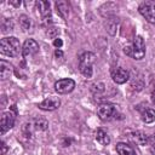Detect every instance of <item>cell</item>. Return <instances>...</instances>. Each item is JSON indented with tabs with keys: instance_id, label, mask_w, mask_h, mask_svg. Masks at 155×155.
<instances>
[{
	"instance_id": "1",
	"label": "cell",
	"mask_w": 155,
	"mask_h": 155,
	"mask_svg": "<svg viewBox=\"0 0 155 155\" xmlns=\"http://www.w3.org/2000/svg\"><path fill=\"white\" fill-rule=\"evenodd\" d=\"M124 52H125L128 57H131V58H133V59H137V61L142 59V58L144 57V54H145V44H144L143 38H142L140 35L134 36L132 44L125 46Z\"/></svg>"
},
{
	"instance_id": "2",
	"label": "cell",
	"mask_w": 155,
	"mask_h": 155,
	"mask_svg": "<svg viewBox=\"0 0 155 155\" xmlns=\"http://www.w3.org/2000/svg\"><path fill=\"white\" fill-rule=\"evenodd\" d=\"M22 51L21 44L17 38L15 36H7L1 39L0 41V52L8 57H16Z\"/></svg>"
},
{
	"instance_id": "3",
	"label": "cell",
	"mask_w": 155,
	"mask_h": 155,
	"mask_svg": "<svg viewBox=\"0 0 155 155\" xmlns=\"http://www.w3.org/2000/svg\"><path fill=\"white\" fill-rule=\"evenodd\" d=\"M96 61V56L92 52H84L79 57V69L85 78H91L93 74L92 65Z\"/></svg>"
},
{
	"instance_id": "4",
	"label": "cell",
	"mask_w": 155,
	"mask_h": 155,
	"mask_svg": "<svg viewBox=\"0 0 155 155\" xmlns=\"http://www.w3.org/2000/svg\"><path fill=\"white\" fill-rule=\"evenodd\" d=\"M139 12L149 23L155 24V1L148 0L142 2L139 6Z\"/></svg>"
},
{
	"instance_id": "5",
	"label": "cell",
	"mask_w": 155,
	"mask_h": 155,
	"mask_svg": "<svg viewBox=\"0 0 155 155\" xmlns=\"http://www.w3.org/2000/svg\"><path fill=\"white\" fill-rule=\"evenodd\" d=\"M15 120H16V113H13L12 110L2 113V115H1V121H0L1 134L6 133V131H8L10 128L13 127V125H15Z\"/></svg>"
},
{
	"instance_id": "6",
	"label": "cell",
	"mask_w": 155,
	"mask_h": 155,
	"mask_svg": "<svg viewBox=\"0 0 155 155\" xmlns=\"http://www.w3.org/2000/svg\"><path fill=\"white\" fill-rule=\"evenodd\" d=\"M74 87H75V81L71 79H61L54 84V90L59 94L69 93L74 90Z\"/></svg>"
},
{
	"instance_id": "7",
	"label": "cell",
	"mask_w": 155,
	"mask_h": 155,
	"mask_svg": "<svg viewBox=\"0 0 155 155\" xmlns=\"http://www.w3.org/2000/svg\"><path fill=\"white\" fill-rule=\"evenodd\" d=\"M59 105H61V101L58 97H48L39 104V109L45 110V111H52V110L58 109Z\"/></svg>"
},
{
	"instance_id": "8",
	"label": "cell",
	"mask_w": 155,
	"mask_h": 155,
	"mask_svg": "<svg viewBox=\"0 0 155 155\" xmlns=\"http://www.w3.org/2000/svg\"><path fill=\"white\" fill-rule=\"evenodd\" d=\"M97 114L102 120L110 119L115 114V107L110 103H102L97 108Z\"/></svg>"
},
{
	"instance_id": "9",
	"label": "cell",
	"mask_w": 155,
	"mask_h": 155,
	"mask_svg": "<svg viewBox=\"0 0 155 155\" xmlns=\"http://www.w3.org/2000/svg\"><path fill=\"white\" fill-rule=\"evenodd\" d=\"M39 51V44L33 39H27L22 46V54L24 57L33 56Z\"/></svg>"
},
{
	"instance_id": "10",
	"label": "cell",
	"mask_w": 155,
	"mask_h": 155,
	"mask_svg": "<svg viewBox=\"0 0 155 155\" xmlns=\"http://www.w3.org/2000/svg\"><path fill=\"white\" fill-rule=\"evenodd\" d=\"M111 79L115 84L122 85L130 79V73L124 68H116L111 71Z\"/></svg>"
},
{
	"instance_id": "11",
	"label": "cell",
	"mask_w": 155,
	"mask_h": 155,
	"mask_svg": "<svg viewBox=\"0 0 155 155\" xmlns=\"http://www.w3.org/2000/svg\"><path fill=\"white\" fill-rule=\"evenodd\" d=\"M35 5H36V10H38L39 15L44 19H47L51 16V5H50V1L39 0V1L35 2Z\"/></svg>"
},
{
	"instance_id": "12",
	"label": "cell",
	"mask_w": 155,
	"mask_h": 155,
	"mask_svg": "<svg viewBox=\"0 0 155 155\" xmlns=\"http://www.w3.org/2000/svg\"><path fill=\"white\" fill-rule=\"evenodd\" d=\"M128 138L133 143H136L138 145H145L148 143V136L145 133L140 132V131H133V132H131L128 134Z\"/></svg>"
},
{
	"instance_id": "13",
	"label": "cell",
	"mask_w": 155,
	"mask_h": 155,
	"mask_svg": "<svg viewBox=\"0 0 155 155\" xmlns=\"http://www.w3.org/2000/svg\"><path fill=\"white\" fill-rule=\"evenodd\" d=\"M12 73H13V67L8 62L1 59L0 61V78L2 80H5V79L10 78Z\"/></svg>"
},
{
	"instance_id": "14",
	"label": "cell",
	"mask_w": 155,
	"mask_h": 155,
	"mask_svg": "<svg viewBox=\"0 0 155 155\" xmlns=\"http://www.w3.org/2000/svg\"><path fill=\"white\" fill-rule=\"evenodd\" d=\"M116 151L119 155H137L134 149L126 143H117L116 144Z\"/></svg>"
},
{
	"instance_id": "15",
	"label": "cell",
	"mask_w": 155,
	"mask_h": 155,
	"mask_svg": "<svg viewBox=\"0 0 155 155\" xmlns=\"http://www.w3.org/2000/svg\"><path fill=\"white\" fill-rule=\"evenodd\" d=\"M56 10L58 12V15L62 17V18H67L68 13H69V5L67 1H57L56 2Z\"/></svg>"
},
{
	"instance_id": "16",
	"label": "cell",
	"mask_w": 155,
	"mask_h": 155,
	"mask_svg": "<svg viewBox=\"0 0 155 155\" xmlns=\"http://www.w3.org/2000/svg\"><path fill=\"white\" fill-rule=\"evenodd\" d=\"M96 139H97V142L101 143L102 145H108V144L110 143V137H109L108 133H107L104 130H102V128L97 130V132H96Z\"/></svg>"
},
{
	"instance_id": "17",
	"label": "cell",
	"mask_w": 155,
	"mask_h": 155,
	"mask_svg": "<svg viewBox=\"0 0 155 155\" xmlns=\"http://www.w3.org/2000/svg\"><path fill=\"white\" fill-rule=\"evenodd\" d=\"M31 126H33V128L36 130V131H45V130H47V127H48V121H47L46 119H42V117L34 119Z\"/></svg>"
},
{
	"instance_id": "18",
	"label": "cell",
	"mask_w": 155,
	"mask_h": 155,
	"mask_svg": "<svg viewBox=\"0 0 155 155\" xmlns=\"http://www.w3.org/2000/svg\"><path fill=\"white\" fill-rule=\"evenodd\" d=\"M142 120L145 124H151L155 121V110L154 109H145L142 114Z\"/></svg>"
},
{
	"instance_id": "19",
	"label": "cell",
	"mask_w": 155,
	"mask_h": 155,
	"mask_svg": "<svg viewBox=\"0 0 155 155\" xmlns=\"http://www.w3.org/2000/svg\"><path fill=\"white\" fill-rule=\"evenodd\" d=\"M19 25H21V28H22L24 31L29 30L30 27H31L30 18H29L28 16H25V15H21V16H19Z\"/></svg>"
},
{
	"instance_id": "20",
	"label": "cell",
	"mask_w": 155,
	"mask_h": 155,
	"mask_svg": "<svg viewBox=\"0 0 155 155\" xmlns=\"http://www.w3.org/2000/svg\"><path fill=\"white\" fill-rule=\"evenodd\" d=\"M1 29H2V33H8V31H12L13 30V23L10 18H4L2 23H1Z\"/></svg>"
},
{
	"instance_id": "21",
	"label": "cell",
	"mask_w": 155,
	"mask_h": 155,
	"mask_svg": "<svg viewBox=\"0 0 155 155\" xmlns=\"http://www.w3.org/2000/svg\"><path fill=\"white\" fill-rule=\"evenodd\" d=\"M104 84L103 82H94L92 86H91V90L94 94H99L102 92H104Z\"/></svg>"
},
{
	"instance_id": "22",
	"label": "cell",
	"mask_w": 155,
	"mask_h": 155,
	"mask_svg": "<svg viewBox=\"0 0 155 155\" xmlns=\"http://www.w3.org/2000/svg\"><path fill=\"white\" fill-rule=\"evenodd\" d=\"M58 33H59L58 28H56V27H47V30H46V35H47L48 38H52V39H57V36H58Z\"/></svg>"
},
{
	"instance_id": "23",
	"label": "cell",
	"mask_w": 155,
	"mask_h": 155,
	"mask_svg": "<svg viewBox=\"0 0 155 155\" xmlns=\"http://www.w3.org/2000/svg\"><path fill=\"white\" fill-rule=\"evenodd\" d=\"M53 45H54V46H56L57 48L62 47V45H63V41H62V39H59V38L54 39V40H53Z\"/></svg>"
},
{
	"instance_id": "24",
	"label": "cell",
	"mask_w": 155,
	"mask_h": 155,
	"mask_svg": "<svg viewBox=\"0 0 155 155\" xmlns=\"http://www.w3.org/2000/svg\"><path fill=\"white\" fill-rule=\"evenodd\" d=\"M7 151V145L5 142H1V155H5Z\"/></svg>"
},
{
	"instance_id": "25",
	"label": "cell",
	"mask_w": 155,
	"mask_h": 155,
	"mask_svg": "<svg viewBox=\"0 0 155 155\" xmlns=\"http://www.w3.org/2000/svg\"><path fill=\"white\" fill-rule=\"evenodd\" d=\"M8 4H10V5H13V6H16V7H18V6L21 5V1H18V0H17V1H15V0H10Z\"/></svg>"
},
{
	"instance_id": "26",
	"label": "cell",
	"mask_w": 155,
	"mask_h": 155,
	"mask_svg": "<svg viewBox=\"0 0 155 155\" xmlns=\"http://www.w3.org/2000/svg\"><path fill=\"white\" fill-rule=\"evenodd\" d=\"M54 56H56L57 58H61V57H63V52H62L61 50H56V51H54Z\"/></svg>"
},
{
	"instance_id": "27",
	"label": "cell",
	"mask_w": 155,
	"mask_h": 155,
	"mask_svg": "<svg viewBox=\"0 0 155 155\" xmlns=\"http://www.w3.org/2000/svg\"><path fill=\"white\" fill-rule=\"evenodd\" d=\"M151 98H153V101H155V84L151 87Z\"/></svg>"
},
{
	"instance_id": "28",
	"label": "cell",
	"mask_w": 155,
	"mask_h": 155,
	"mask_svg": "<svg viewBox=\"0 0 155 155\" xmlns=\"http://www.w3.org/2000/svg\"><path fill=\"white\" fill-rule=\"evenodd\" d=\"M151 150H153V153L155 154V143H154V144L151 145Z\"/></svg>"
}]
</instances>
